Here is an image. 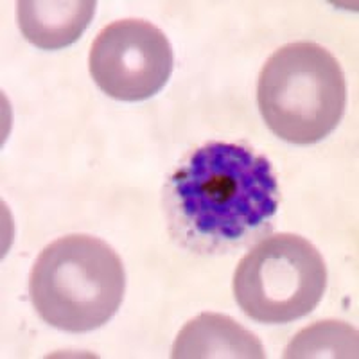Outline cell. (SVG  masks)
Returning a JSON list of instances; mask_svg holds the SVG:
<instances>
[{
	"label": "cell",
	"mask_w": 359,
	"mask_h": 359,
	"mask_svg": "<svg viewBox=\"0 0 359 359\" xmlns=\"http://www.w3.org/2000/svg\"><path fill=\"white\" fill-rule=\"evenodd\" d=\"M277 208L278 185L271 163L239 144L198 147L165 189L169 230L185 248L200 253L246 245Z\"/></svg>",
	"instance_id": "6da1fadb"
},
{
	"label": "cell",
	"mask_w": 359,
	"mask_h": 359,
	"mask_svg": "<svg viewBox=\"0 0 359 359\" xmlns=\"http://www.w3.org/2000/svg\"><path fill=\"white\" fill-rule=\"evenodd\" d=\"M126 290L121 257L94 236L72 233L45 246L29 275V297L45 323L90 332L117 313Z\"/></svg>",
	"instance_id": "7a4b0ae2"
},
{
	"label": "cell",
	"mask_w": 359,
	"mask_h": 359,
	"mask_svg": "<svg viewBox=\"0 0 359 359\" xmlns=\"http://www.w3.org/2000/svg\"><path fill=\"white\" fill-rule=\"evenodd\" d=\"M257 104L278 139L298 146L318 142L336 130L347 107L341 65L314 41L284 45L259 74Z\"/></svg>",
	"instance_id": "3957f363"
},
{
	"label": "cell",
	"mask_w": 359,
	"mask_h": 359,
	"mask_svg": "<svg viewBox=\"0 0 359 359\" xmlns=\"http://www.w3.org/2000/svg\"><path fill=\"white\" fill-rule=\"evenodd\" d=\"M327 287L322 253L306 237H264L239 261L233 297L259 323H290L316 309Z\"/></svg>",
	"instance_id": "277c9868"
},
{
	"label": "cell",
	"mask_w": 359,
	"mask_h": 359,
	"mask_svg": "<svg viewBox=\"0 0 359 359\" xmlns=\"http://www.w3.org/2000/svg\"><path fill=\"white\" fill-rule=\"evenodd\" d=\"M95 85L118 101L153 97L169 81L175 54L168 36L151 22L124 18L102 27L90 47Z\"/></svg>",
	"instance_id": "5b68a950"
},
{
	"label": "cell",
	"mask_w": 359,
	"mask_h": 359,
	"mask_svg": "<svg viewBox=\"0 0 359 359\" xmlns=\"http://www.w3.org/2000/svg\"><path fill=\"white\" fill-rule=\"evenodd\" d=\"M171 355L175 359H262L261 339L236 320L219 313H201L178 332Z\"/></svg>",
	"instance_id": "8992f818"
},
{
	"label": "cell",
	"mask_w": 359,
	"mask_h": 359,
	"mask_svg": "<svg viewBox=\"0 0 359 359\" xmlns=\"http://www.w3.org/2000/svg\"><path fill=\"white\" fill-rule=\"evenodd\" d=\"M95 6V0H20L18 27L40 49H65L85 33Z\"/></svg>",
	"instance_id": "52a82bcc"
},
{
	"label": "cell",
	"mask_w": 359,
	"mask_h": 359,
	"mask_svg": "<svg viewBox=\"0 0 359 359\" xmlns=\"http://www.w3.org/2000/svg\"><path fill=\"white\" fill-rule=\"evenodd\" d=\"M286 358H358V332L343 322H318L306 327L287 345Z\"/></svg>",
	"instance_id": "ba28073f"
}]
</instances>
